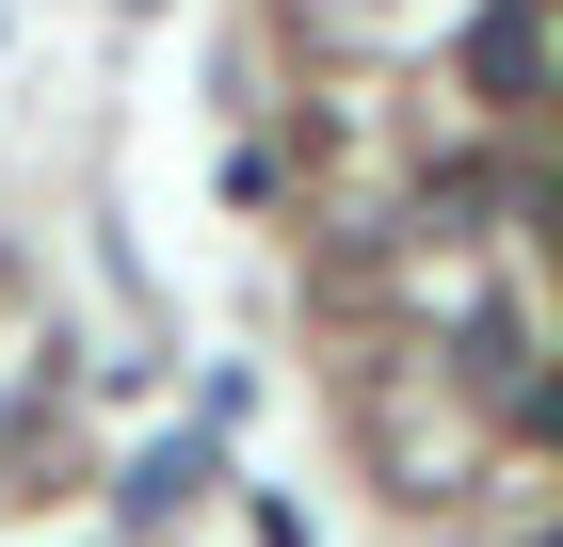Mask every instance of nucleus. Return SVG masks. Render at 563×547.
<instances>
[{
	"instance_id": "1",
	"label": "nucleus",
	"mask_w": 563,
	"mask_h": 547,
	"mask_svg": "<svg viewBox=\"0 0 563 547\" xmlns=\"http://www.w3.org/2000/svg\"><path fill=\"white\" fill-rule=\"evenodd\" d=\"M194 483H210V435H162V451L130 467V515H177V500H194Z\"/></svg>"
}]
</instances>
